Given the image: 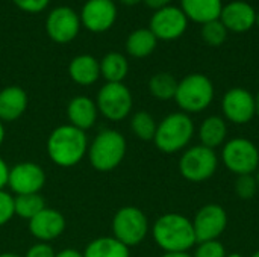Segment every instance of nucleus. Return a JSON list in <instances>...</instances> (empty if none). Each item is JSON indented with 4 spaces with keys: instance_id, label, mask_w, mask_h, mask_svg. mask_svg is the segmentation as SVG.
Instances as JSON below:
<instances>
[{
    "instance_id": "obj_28",
    "label": "nucleus",
    "mask_w": 259,
    "mask_h": 257,
    "mask_svg": "<svg viewBox=\"0 0 259 257\" xmlns=\"http://www.w3.org/2000/svg\"><path fill=\"white\" fill-rule=\"evenodd\" d=\"M156 127H158V123L146 111H138L131 118V130L134 132L137 138L143 141H153Z\"/></svg>"
},
{
    "instance_id": "obj_38",
    "label": "nucleus",
    "mask_w": 259,
    "mask_h": 257,
    "mask_svg": "<svg viewBox=\"0 0 259 257\" xmlns=\"http://www.w3.org/2000/svg\"><path fill=\"white\" fill-rule=\"evenodd\" d=\"M161 257H193L188 253H164V256Z\"/></svg>"
},
{
    "instance_id": "obj_22",
    "label": "nucleus",
    "mask_w": 259,
    "mask_h": 257,
    "mask_svg": "<svg viewBox=\"0 0 259 257\" xmlns=\"http://www.w3.org/2000/svg\"><path fill=\"white\" fill-rule=\"evenodd\" d=\"M228 136V126L225 118L219 117V115H211L208 118L203 120V123L200 124L199 129V138H200V144L215 150L217 147L223 145Z\"/></svg>"
},
{
    "instance_id": "obj_3",
    "label": "nucleus",
    "mask_w": 259,
    "mask_h": 257,
    "mask_svg": "<svg viewBox=\"0 0 259 257\" xmlns=\"http://www.w3.org/2000/svg\"><path fill=\"white\" fill-rule=\"evenodd\" d=\"M193 136L194 123L191 117L185 112H173L158 123L153 142L159 151L171 155L185 150Z\"/></svg>"
},
{
    "instance_id": "obj_45",
    "label": "nucleus",
    "mask_w": 259,
    "mask_h": 257,
    "mask_svg": "<svg viewBox=\"0 0 259 257\" xmlns=\"http://www.w3.org/2000/svg\"><path fill=\"white\" fill-rule=\"evenodd\" d=\"M255 26L259 27V12H256V20H255Z\"/></svg>"
},
{
    "instance_id": "obj_5",
    "label": "nucleus",
    "mask_w": 259,
    "mask_h": 257,
    "mask_svg": "<svg viewBox=\"0 0 259 257\" xmlns=\"http://www.w3.org/2000/svg\"><path fill=\"white\" fill-rule=\"evenodd\" d=\"M175 100L185 114H199L209 108L214 100V85L211 79L200 73L185 76L178 83Z\"/></svg>"
},
{
    "instance_id": "obj_7",
    "label": "nucleus",
    "mask_w": 259,
    "mask_h": 257,
    "mask_svg": "<svg viewBox=\"0 0 259 257\" xmlns=\"http://www.w3.org/2000/svg\"><path fill=\"white\" fill-rule=\"evenodd\" d=\"M219 167V158L214 150L205 145H194L184 151L179 159V171L184 179L199 183L211 179Z\"/></svg>"
},
{
    "instance_id": "obj_30",
    "label": "nucleus",
    "mask_w": 259,
    "mask_h": 257,
    "mask_svg": "<svg viewBox=\"0 0 259 257\" xmlns=\"http://www.w3.org/2000/svg\"><path fill=\"white\" fill-rule=\"evenodd\" d=\"M258 192V182L253 174L238 176L235 180V194L241 200H250Z\"/></svg>"
},
{
    "instance_id": "obj_10",
    "label": "nucleus",
    "mask_w": 259,
    "mask_h": 257,
    "mask_svg": "<svg viewBox=\"0 0 259 257\" xmlns=\"http://www.w3.org/2000/svg\"><path fill=\"white\" fill-rule=\"evenodd\" d=\"M193 227L197 238V244L206 241H217L228 227V214L220 204H205L196 212Z\"/></svg>"
},
{
    "instance_id": "obj_17",
    "label": "nucleus",
    "mask_w": 259,
    "mask_h": 257,
    "mask_svg": "<svg viewBox=\"0 0 259 257\" xmlns=\"http://www.w3.org/2000/svg\"><path fill=\"white\" fill-rule=\"evenodd\" d=\"M65 230V218L61 212L44 208L32 220H29V232L41 242H49L59 238Z\"/></svg>"
},
{
    "instance_id": "obj_4",
    "label": "nucleus",
    "mask_w": 259,
    "mask_h": 257,
    "mask_svg": "<svg viewBox=\"0 0 259 257\" xmlns=\"http://www.w3.org/2000/svg\"><path fill=\"white\" fill-rule=\"evenodd\" d=\"M124 136L112 129L102 130L88 145V159L94 170L109 173L115 170L126 155Z\"/></svg>"
},
{
    "instance_id": "obj_25",
    "label": "nucleus",
    "mask_w": 259,
    "mask_h": 257,
    "mask_svg": "<svg viewBox=\"0 0 259 257\" xmlns=\"http://www.w3.org/2000/svg\"><path fill=\"white\" fill-rule=\"evenodd\" d=\"M83 257H129V248L114 236H102L91 241Z\"/></svg>"
},
{
    "instance_id": "obj_27",
    "label": "nucleus",
    "mask_w": 259,
    "mask_h": 257,
    "mask_svg": "<svg viewBox=\"0 0 259 257\" xmlns=\"http://www.w3.org/2000/svg\"><path fill=\"white\" fill-rule=\"evenodd\" d=\"M46 208L44 198L39 194H24L14 197V211L23 220H32Z\"/></svg>"
},
{
    "instance_id": "obj_21",
    "label": "nucleus",
    "mask_w": 259,
    "mask_h": 257,
    "mask_svg": "<svg viewBox=\"0 0 259 257\" xmlns=\"http://www.w3.org/2000/svg\"><path fill=\"white\" fill-rule=\"evenodd\" d=\"M68 74L77 85H93L100 77V62L91 55H79L70 62Z\"/></svg>"
},
{
    "instance_id": "obj_6",
    "label": "nucleus",
    "mask_w": 259,
    "mask_h": 257,
    "mask_svg": "<svg viewBox=\"0 0 259 257\" xmlns=\"http://www.w3.org/2000/svg\"><path fill=\"white\" fill-rule=\"evenodd\" d=\"M114 238L127 248L141 244L149 233V221L146 214L135 206H124L112 220Z\"/></svg>"
},
{
    "instance_id": "obj_40",
    "label": "nucleus",
    "mask_w": 259,
    "mask_h": 257,
    "mask_svg": "<svg viewBox=\"0 0 259 257\" xmlns=\"http://www.w3.org/2000/svg\"><path fill=\"white\" fill-rule=\"evenodd\" d=\"M5 141V127H3V123L0 121V145L3 144Z\"/></svg>"
},
{
    "instance_id": "obj_41",
    "label": "nucleus",
    "mask_w": 259,
    "mask_h": 257,
    "mask_svg": "<svg viewBox=\"0 0 259 257\" xmlns=\"http://www.w3.org/2000/svg\"><path fill=\"white\" fill-rule=\"evenodd\" d=\"M0 257H21L20 254H17V253H2Z\"/></svg>"
},
{
    "instance_id": "obj_43",
    "label": "nucleus",
    "mask_w": 259,
    "mask_h": 257,
    "mask_svg": "<svg viewBox=\"0 0 259 257\" xmlns=\"http://www.w3.org/2000/svg\"><path fill=\"white\" fill-rule=\"evenodd\" d=\"M226 257H244L243 254H240V253H231V254H228Z\"/></svg>"
},
{
    "instance_id": "obj_8",
    "label": "nucleus",
    "mask_w": 259,
    "mask_h": 257,
    "mask_svg": "<svg viewBox=\"0 0 259 257\" xmlns=\"http://www.w3.org/2000/svg\"><path fill=\"white\" fill-rule=\"evenodd\" d=\"M222 158L225 167L237 176L253 174L259 168L258 147L246 138H234L228 141L223 147Z\"/></svg>"
},
{
    "instance_id": "obj_11",
    "label": "nucleus",
    "mask_w": 259,
    "mask_h": 257,
    "mask_svg": "<svg viewBox=\"0 0 259 257\" xmlns=\"http://www.w3.org/2000/svg\"><path fill=\"white\" fill-rule=\"evenodd\" d=\"M187 27H188L187 15L181 8L171 5L155 11L149 26L152 33L162 41H173L181 38L185 33Z\"/></svg>"
},
{
    "instance_id": "obj_29",
    "label": "nucleus",
    "mask_w": 259,
    "mask_h": 257,
    "mask_svg": "<svg viewBox=\"0 0 259 257\" xmlns=\"http://www.w3.org/2000/svg\"><path fill=\"white\" fill-rule=\"evenodd\" d=\"M202 39L211 45V47H219L222 45L226 38H228V29L225 27V24L220 20H212L208 21L205 24H202Z\"/></svg>"
},
{
    "instance_id": "obj_32",
    "label": "nucleus",
    "mask_w": 259,
    "mask_h": 257,
    "mask_svg": "<svg viewBox=\"0 0 259 257\" xmlns=\"http://www.w3.org/2000/svg\"><path fill=\"white\" fill-rule=\"evenodd\" d=\"M14 215V197L5 191H0V227L9 223Z\"/></svg>"
},
{
    "instance_id": "obj_37",
    "label": "nucleus",
    "mask_w": 259,
    "mask_h": 257,
    "mask_svg": "<svg viewBox=\"0 0 259 257\" xmlns=\"http://www.w3.org/2000/svg\"><path fill=\"white\" fill-rule=\"evenodd\" d=\"M55 257H83L82 253H79L77 250H73V248H65L59 253H56Z\"/></svg>"
},
{
    "instance_id": "obj_15",
    "label": "nucleus",
    "mask_w": 259,
    "mask_h": 257,
    "mask_svg": "<svg viewBox=\"0 0 259 257\" xmlns=\"http://www.w3.org/2000/svg\"><path fill=\"white\" fill-rule=\"evenodd\" d=\"M117 18L114 0H88L80 12V23L91 32L100 33L112 27Z\"/></svg>"
},
{
    "instance_id": "obj_26",
    "label": "nucleus",
    "mask_w": 259,
    "mask_h": 257,
    "mask_svg": "<svg viewBox=\"0 0 259 257\" xmlns=\"http://www.w3.org/2000/svg\"><path fill=\"white\" fill-rule=\"evenodd\" d=\"M178 80L170 73H156L149 80V91L150 94L161 101H168L175 98L178 89Z\"/></svg>"
},
{
    "instance_id": "obj_24",
    "label": "nucleus",
    "mask_w": 259,
    "mask_h": 257,
    "mask_svg": "<svg viewBox=\"0 0 259 257\" xmlns=\"http://www.w3.org/2000/svg\"><path fill=\"white\" fill-rule=\"evenodd\" d=\"M127 71V59L118 52H109L100 61V76H103L106 83H121Z\"/></svg>"
},
{
    "instance_id": "obj_19",
    "label": "nucleus",
    "mask_w": 259,
    "mask_h": 257,
    "mask_svg": "<svg viewBox=\"0 0 259 257\" xmlns=\"http://www.w3.org/2000/svg\"><path fill=\"white\" fill-rule=\"evenodd\" d=\"M27 108V94L17 85L6 86L0 91V121L18 120Z\"/></svg>"
},
{
    "instance_id": "obj_1",
    "label": "nucleus",
    "mask_w": 259,
    "mask_h": 257,
    "mask_svg": "<svg viewBox=\"0 0 259 257\" xmlns=\"http://www.w3.org/2000/svg\"><path fill=\"white\" fill-rule=\"evenodd\" d=\"M155 242L165 253H188L196 244L193 221L181 214H165L159 217L152 229Z\"/></svg>"
},
{
    "instance_id": "obj_2",
    "label": "nucleus",
    "mask_w": 259,
    "mask_h": 257,
    "mask_svg": "<svg viewBox=\"0 0 259 257\" xmlns=\"http://www.w3.org/2000/svg\"><path fill=\"white\" fill-rule=\"evenodd\" d=\"M88 153V138L71 124L56 127L47 139V155L58 167H74Z\"/></svg>"
},
{
    "instance_id": "obj_18",
    "label": "nucleus",
    "mask_w": 259,
    "mask_h": 257,
    "mask_svg": "<svg viewBox=\"0 0 259 257\" xmlns=\"http://www.w3.org/2000/svg\"><path fill=\"white\" fill-rule=\"evenodd\" d=\"M97 105L87 95H77L70 100L67 106V117L71 126L80 130H88L96 124L97 120Z\"/></svg>"
},
{
    "instance_id": "obj_9",
    "label": "nucleus",
    "mask_w": 259,
    "mask_h": 257,
    "mask_svg": "<svg viewBox=\"0 0 259 257\" xmlns=\"http://www.w3.org/2000/svg\"><path fill=\"white\" fill-rule=\"evenodd\" d=\"M96 105L105 118L111 121H121L131 114L134 100L129 88L123 82L105 83L97 94Z\"/></svg>"
},
{
    "instance_id": "obj_12",
    "label": "nucleus",
    "mask_w": 259,
    "mask_h": 257,
    "mask_svg": "<svg viewBox=\"0 0 259 257\" xmlns=\"http://www.w3.org/2000/svg\"><path fill=\"white\" fill-rule=\"evenodd\" d=\"M222 111L228 121L246 124L256 115L255 95L240 86L231 88L222 100Z\"/></svg>"
},
{
    "instance_id": "obj_36",
    "label": "nucleus",
    "mask_w": 259,
    "mask_h": 257,
    "mask_svg": "<svg viewBox=\"0 0 259 257\" xmlns=\"http://www.w3.org/2000/svg\"><path fill=\"white\" fill-rule=\"evenodd\" d=\"M143 2H144L146 6H149L150 9L158 11V9H162V8H165V6H168L171 0H143Z\"/></svg>"
},
{
    "instance_id": "obj_34",
    "label": "nucleus",
    "mask_w": 259,
    "mask_h": 257,
    "mask_svg": "<svg viewBox=\"0 0 259 257\" xmlns=\"http://www.w3.org/2000/svg\"><path fill=\"white\" fill-rule=\"evenodd\" d=\"M55 251H53V248L49 245V244H46V242H39V244H35V245H32L29 250H27V253H26V256L24 257H55Z\"/></svg>"
},
{
    "instance_id": "obj_42",
    "label": "nucleus",
    "mask_w": 259,
    "mask_h": 257,
    "mask_svg": "<svg viewBox=\"0 0 259 257\" xmlns=\"http://www.w3.org/2000/svg\"><path fill=\"white\" fill-rule=\"evenodd\" d=\"M255 105H256V115L259 117V91L258 94L255 95Z\"/></svg>"
},
{
    "instance_id": "obj_16",
    "label": "nucleus",
    "mask_w": 259,
    "mask_h": 257,
    "mask_svg": "<svg viewBox=\"0 0 259 257\" xmlns=\"http://www.w3.org/2000/svg\"><path fill=\"white\" fill-rule=\"evenodd\" d=\"M219 20L225 24L228 32L244 33V32H249L255 26L256 11L247 2L234 0V2L223 5Z\"/></svg>"
},
{
    "instance_id": "obj_20",
    "label": "nucleus",
    "mask_w": 259,
    "mask_h": 257,
    "mask_svg": "<svg viewBox=\"0 0 259 257\" xmlns=\"http://www.w3.org/2000/svg\"><path fill=\"white\" fill-rule=\"evenodd\" d=\"M181 9L188 21L205 24L220 18L223 0H181Z\"/></svg>"
},
{
    "instance_id": "obj_46",
    "label": "nucleus",
    "mask_w": 259,
    "mask_h": 257,
    "mask_svg": "<svg viewBox=\"0 0 259 257\" xmlns=\"http://www.w3.org/2000/svg\"><path fill=\"white\" fill-rule=\"evenodd\" d=\"M250 257H259V250L258 251H255V253H253V254H252Z\"/></svg>"
},
{
    "instance_id": "obj_35",
    "label": "nucleus",
    "mask_w": 259,
    "mask_h": 257,
    "mask_svg": "<svg viewBox=\"0 0 259 257\" xmlns=\"http://www.w3.org/2000/svg\"><path fill=\"white\" fill-rule=\"evenodd\" d=\"M8 177H9V167L0 156V191H3V188L8 185Z\"/></svg>"
},
{
    "instance_id": "obj_13",
    "label": "nucleus",
    "mask_w": 259,
    "mask_h": 257,
    "mask_svg": "<svg viewBox=\"0 0 259 257\" xmlns=\"http://www.w3.org/2000/svg\"><path fill=\"white\" fill-rule=\"evenodd\" d=\"M46 183L44 170L33 162H21L9 168L8 186L15 195L39 194Z\"/></svg>"
},
{
    "instance_id": "obj_23",
    "label": "nucleus",
    "mask_w": 259,
    "mask_h": 257,
    "mask_svg": "<svg viewBox=\"0 0 259 257\" xmlns=\"http://www.w3.org/2000/svg\"><path fill=\"white\" fill-rule=\"evenodd\" d=\"M158 44V38L152 33L150 29H137L126 39V50L131 56L143 59L150 56Z\"/></svg>"
},
{
    "instance_id": "obj_33",
    "label": "nucleus",
    "mask_w": 259,
    "mask_h": 257,
    "mask_svg": "<svg viewBox=\"0 0 259 257\" xmlns=\"http://www.w3.org/2000/svg\"><path fill=\"white\" fill-rule=\"evenodd\" d=\"M12 2L15 3L18 9L29 12V14H36V12L44 11L50 0H12Z\"/></svg>"
},
{
    "instance_id": "obj_44",
    "label": "nucleus",
    "mask_w": 259,
    "mask_h": 257,
    "mask_svg": "<svg viewBox=\"0 0 259 257\" xmlns=\"http://www.w3.org/2000/svg\"><path fill=\"white\" fill-rule=\"evenodd\" d=\"M255 179H256V182H258V188H259V168L256 170V173H255Z\"/></svg>"
},
{
    "instance_id": "obj_39",
    "label": "nucleus",
    "mask_w": 259,
    "mask_h": 257,
    "mask_svg": "<svg viewBox=\"0 0 259 257\" xmlns=\"http://www.w3.org/2000/svg\"><path fill=\"white\" fill-rule=\"evenodd\" d=\"M123 5H126V6H135V5H138L140 2H143V0H120Z\"/></svg>"
},
{
    "instance_id": "obj_31",
    "label": "nucleus",
    "mask_w": 259,
    "mask_h": 257,
    "mask_svg": "<svg viewBox=\"0 0 259 257\" xmlns=\"http://www.w3.org/2000/svg\"><path fill=\"white\" fill-rule=\"evenodd\" d=\"M226 248L225 245L217 239V241H206V242H199V247L196 248V253L193 257H226Z\"/></svg>"
},
{
    "instance_id": "obj_14",
    "label": "nucleus",
    "mask_w": 259,
    "mask_h": 257,
    "mask_svg": "<svg viewBox=\"0 0 259 257\" xmlns=\"http://www.w3.org/2000/svg\"><path fill=\"white\" fill-rule=\"evenodd\" d=\"M80 29V17L68 6L55 8L46 21L47 35L58 44L73 41Z\"/></svg>"
}]
</instances>
